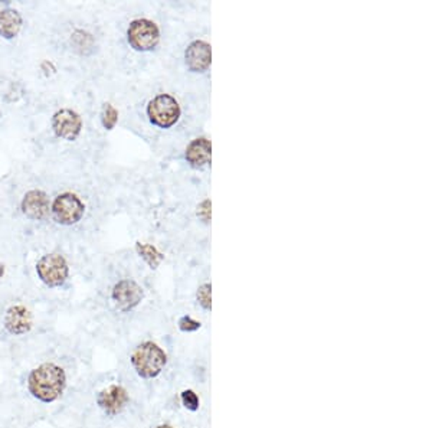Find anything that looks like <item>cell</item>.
Segmentation results:
<instances>
[{
  "label": "cell",
  "instance_id": "cell-1",
  "mask_svg": "<svg viewBox=\"0 0 432 428\" xmlns=\"http://www.w3.org/2000/svg\"><path fill=\"white\" fill-rule=\"evenodd\" d=\"M66 388L65 371L51 362L42 364L30 371L28 376L29 394L41 403H55Z\"/></svg>",
  "mask_w": 432,
  "mask_h": 428
},
{
  "label": "cell",
  "instance_id": "cell-2",
  "mask_svg": "<svg viewBox=\"0 0 432 428\" xmlns=\"http://www.w3.org/2000/svg\"><path fill=\"white\" fill-rule=\"evenodd\" d=\"M184 66L186 73L195 77L198 81L203 83L209 88L210 80V66H212V45L209 40V30L198 33L192 37L185 45L184 54Z\"/></svg>",
  "mask_w": 432,
  "mask_h": 428
},
{
  "label": "cell",
  "instance_id": "cell-3",
  "mask_svg": "<svg viewBox=\"0 0 432 428\" xmlns=\"http://www.w3.org/2000/svg\"><path fill=\"white\" fill-rule=\"evenodd\" d=\"M146 114L153 127L169 130L173 129L182 119L184 109L174 95L169 93H160L149 100L146 105Z\"/></svg>",
  "mask_w": 432,
  "mask_h": 428
},
{
  "label": "cell",
  "instance_id": "cell-4",
  "mask_svg": "<svg viewBox=\"0 0 432 428\" xmlns=\"http://www.w3.org/2000/svg\"><path fill=\"white\" fill-rule=\"evenodd\" d=\"M130 362L138 376L144 379H153L164 369L167 356L157 343L143 342L133 350Z\"/></svg>",
  "mask_w": 432,
  "mask_h": 428
},
{
  "label": "cell",
  "instance_id": "cell-5",
  "mask_svg": "<svg viewBox=\"0 0 432 428\" xmlns=\"http://www.w3.org/2000/svg\"><path fill=\"white\" fill-rule=\"evenodd\" d=\"M127 44L136 52H153L160 41L162 30L159 25L149 18H137L133 19L126 32Z\"/></svg>",
  "mask_w": 432,
  "mask_h": 428
},
{
  "label": "cell",
  "instance_id": "cell-6",
  "mask_svg": "<svg viewBox=\"0 0 432 428\" xmlns=\"http://www.w3.org/2000/svg\"><path fill=\"white\" fill-rule=\"evenodd\" d=\"M36 273L48 287H61L68 278L69 267L61 254H47L36 263Z\"/></svg>",
  "mask_w": 432,
  "mask_h": 428
},
{
  "label": "cell",
  "instance_id": "cell-7",
  "mask_svg": "<svg viewBox=\"0 0 432 428\" xmlns=\"http://www.w3.org/2000/svg\"><path fill=\"white\" fill-rule=\"evenodd\" d=\"M85 212V205L74 194H62L52 203L54 220L61 225H74L81 221Z\"/></svg>",
  "mask_w": 432,
  "mask_h": 428
},
{
  "label": "cell",
  "instance_id": "cell-8",
  "mask_svg": "<svg viewBox=\"0 0 432 428\" xmlns=\"http://www.w3.org/2000/svg\"><path fill=\"white\" fill-rule=\"evenodd\" d=\"M112 297L119 310L130 311L141 303L144 299V292L137 281L131 278H123L113 287Z\"/></svg>",
  "mask_w": 432,
  "mask_h": 428
},
{
  "label": "cell",
  "instance_id": "cell-9",
  "mask_svg": "<svg viewBox=\"0 0 432 428\" xmlns=\"http://www.w3.org/2000/svg\"><path fill=\"white\" fill-rule=\"evenodd\" d=\"M130 403L127 391L120 385H112L102 389L97 396L98 407L110 417L119 415Z\"/></svg>",
  "mask_w": 432,
  "mask_h": 428
},
{
  "label": "cell",
  "instance_id": "cell-10",
  "mask_svg": "<svg viewBox=\"0 0 432 428\" xmlns=\"http://www.w3.org/2000/svg\"><path fill=\"white\" fill-rule=\"evenodd\" d=\"M52 129L58 137L72 141L80 136L83 130V120L76 112L64 109L54 114Z\"/></svg>",
  "mask_w": 432,
  "mask_h": 428
},
{
  "label": "cell",
  "instance_id": "cell-11",
  "mask_svg": "<svg viewBox=\"0 0 432 428\" xmlns=\"http://www.w3.org/2000/svg\"><path fill=\"white\" fill-rule=\"evenodd\" d=\"M5 329L15 336H22L30 332L33 326V317L32 313L22 304L12 306L8 309L5 319H4Z\"/></svg>",
  "mask_w": 432,
  "mask_h": 428
},
{
  "label": "cell",
  "instance_id": "cell-12",
  "mask_svg": "<svg viewBox=\"0 0 432 428\" xmlns=\"http://www.w3.org/2000/svg\"><path fill=\"white\" fill-rule=\"evenodd\" d=\"M212 146L206 137H196L188 143L185 149V160L192 169H205L210 166Z\"/></svg>",
  "mask_w": 432,
  "mask_h": 428
},
{
  "label": "cell",
  "instance_id": "cell-13",
  "mask_svg": "<svg viewBox=\"0 0 432 428\" xmlns=\"http://www.w3.org/2000/svg\"><path fill=\"white\" fill-rule=\"evenodd\" d=\"M22 212L32 221L44 220L49 212L48 195L42 191H30L22 199Z\"/></svg>",
  "mask_w": 432,
  "mask_h": 428
},
{
  "label": "cell",
  "instance_id": "cell-14",
  "mask_svg": "<svg viewBox=\"0 0 432 428\" xmlns=\"http://www.w3.org/2000/svg\"><path fill=\"white\" fill-rule=\"evenodd\" d=\"M22 16L15 9L0 11V37L5 40L16 38L22 29Z\"/></svg>",
  "mask_w": 432,
  "mask_h": 428
},
{
  "label": "cell",
  "instance_id": "cell-15",
  "mask_svg": "<svg viewBox=\"0 0 432 428\" xmlns=\"http://www.w3.org/2000/svg\"><path fill=\"white\" fill-rule=\"evenodd\" d=\"M136 249H137L138 256L149 264L150 268H157L160 266V263L163 261V256L150 244L137 242Z\"/></svg>",
  "mask_w": 432,
  "mask_h": 428
},
{
  "label": "cell",
  "instance_id": "cell-16",
  "mask_svg": "<svg viewBox=\"0 0 432 428\" xmlns=\"http://www.w3.org/2000/svg\"><path fill=\"white\" fill-rule=\"evenodd\" d=\"M102 126L107 130H113L119 121V112L114 109L112 104H105L102 110V117H101Z\"/></svg>",
  "mask_w": 432,
  "mask_h": 428
},
{
  "label": "cell",
  "instance_id": "cell-17",
  "mask_svg": "<svg viewBox=\"0 0 432 428\" xmlns=\"http://www.w3.org/2000/svg\"><path fill=\"white\" fill-rule=\"evenodd\" d=\"M210 290H212V285L210 283H205L202 284L200 287L198 289V293H196V300L199 303V306L209 311L210 307H212V299H210Z\"/></svg>",
  "mask_w": 432,
  "mask_h": 428
},
{
  "label": "cell",
  "instance_id": "cell-18",
  "mask_svg": "<svg viewBox=\"0 0 432 428\" xmlns=\"http://www.w3.org/2000/svg\"><path fill=\"white\" fill-rule=\"evenodd\" d=\"M177 326H179L180 331L185 332V333H192V332H196L200 328V323L198 322V320L192 319L191 316H182L179 319Z\"/></svg>",
  "mask_w": 432,
  "mask_h": 428
},
{
  "label": "cell",
  "instance_id": "cell-19",
  "mask_svg": "<svg viewBox=\"0 0 432 428\" xmlns=\"http://www.w3.org/2000/svg\"><path fill=\"white\" fill-rule=\"evenodd\" d=\"M182 404L189 410V411H196L199 408V397L195 394L192 389H186L180 396Z\"/></svg>",
  "mask_w": 432,
  "mask_h": 428
},
{
  "label": "cell",
  "instance_id": "cell-20",
  "mask_svg": "<svg viewBox=\"0 0 432 428\" xmlns=\"http://www.w3.org/2000/svg\"><path fill=\"white\" fill-rule=\"evenodd\" d=\"M4 274H5V266L0 264V278L4 277Z\"/></svg>",
  "mask_w": 432,
  "mask_h": 428
},
{
  "label": "cell",
  "instance_id": "cell-21",
  "mask_svg": "<svg viewBox=\"0 0 432 428\" xmlns=\"http://www.w3.org/2000/svg\"><path fill=\"white\" fill-rule=\"evenodd\" d=\"M156 428H174V427H172V425H169V424H162V425H159V427H156Z\"/></svg>",
  "mask_w": 432,
  "mask_h": 428
}]
</instances>
